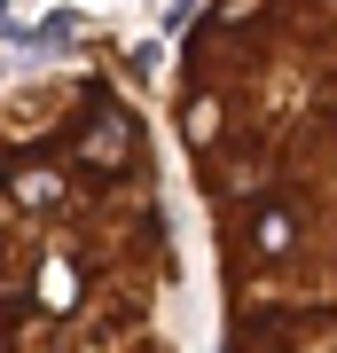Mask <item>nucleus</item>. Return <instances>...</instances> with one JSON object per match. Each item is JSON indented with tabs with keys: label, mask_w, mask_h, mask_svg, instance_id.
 Wrapping results in <instances>:
<instances>
[{
	"label": "nucleus",
	"mask_w": 337,
	"mask_h": 353,
	"mask_svg": "<svg viewBox=\"0 0 337 353\" xmlns=\"http://www.w3.org/2000/svg\"><path fill=\"white\" fill-rule=\"evenodd\" d=\"M0 353H188L165 141L118 63L0 87Z\"/></svg>",
	"instance_id": "nucleus-2"
},
{
	"label": "nucleus",
	"mask_w": 337,
	"mask_h": 353,
	"mask_svg": "<svg viewBox=\"0 0 337 353\" xmlns=\"http://www.w3.org/2000/svg\"><path fill=\"white\" fill-rule=\"evenodd\" d=\"M173 141L220 353H337V0H204L173 55Z\"/></svg>",
	"instance_id": "nucleus-1"
}]
</instances>
